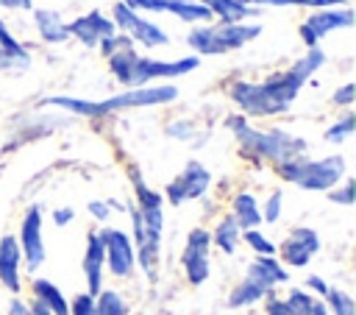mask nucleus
<instances>
[{
  "mask_svg": "<svg viewBox=\"0 0 356 315\" xmlns=\"http://www.w3.org/2000/svg\"><path fill=\"white\" fill-rule=\"evenodd\" d=\"M42 206H28L25 215H22V223H19V237H17V245H19V254L25 259V268L33 273L42 268L47 251H44V234H42Z\"/></svg>",
  "mask_w": 356,
  "mask_h": 315,
  "instance_id": "8",
  "label": "nucleus"
},
{
  "mask_svg": "<svg viewBox=\"0 0 356 315\" xmlns=\"http://www.w3.org/2000/svg\"><path fill=\"white\" fill-rule=\"evenodd\" d=\"M100 243H103V256H106V268L111 270L114 279H128L136 268V254H134V243L122 229L106 226L97 231Z\"/></svg>",
  "mask_w": 356,
  "mask_h": 315,
  "instance_id": "7",
  "label": "nucleus"
},
{
  "mask_svg": "<svg viewBox=\"0 0 356 315\" xmlns=\"http://www.w3.org/2000/svg\"><path fill=\"white\" fill-rule=\"evenodd\" d=\"M8 315H33V312H31V304H25L22 298L14 295V298L8 301Z\"/></svg>",
  "mask_w": 356,
  "mask_h": 315,
  "instance_id": "43",
  "label": "nucleus"
},
{
  "mask_svg": "<svg viewBox=\"0 0 356 315\" xmlns=\"http://www.w3.org/2000/svg\"><path fill=\"white\" fill-rule=\"evenodd\" d=\"M58 106L64 112H72V114H81V117H92V120H100L103 112H100V100H86V98H64V95H53V98H44L42 106Z\"/></svg>",
  "mask_w": 356,
  "mask_h": 315,
  "instance_id": "26",
  "label": "nucleus"
},
{
  "mask_svg": "<svg viewBox=\"0 0 356 315\" xmlns=\"http://www.w3.org/2000/svg\"><path fill=\"white\" fill-rule=\"evenodd\" d=\"M31 312H33V315H53V312H47V309H44L42 304H36V301L31 304Z\"/></svg>",
  "mask_w": 356,
  "mask_h": 315,
  "instance_id": "45",
  "label": "nucleus"
},
{
  "mask_svg": "<svg viewBox=\"0 0 356 315\" xmlns=\"http://www.w3.org/2000/svg\"><path fill=\"white\" fill-rule=\"evenodd\" d=\"M164 134L170 137V139H192V134H195V125L189 123V120H172V123H167V128H164Z\"/></svg>",
  "mask_w": 356,
  "mask_h": 315,
  "instance_id": "36",
  "label": "nucleus"
},
{
  "mask_svg": "<svg viewBox=\"0 0 356 315\" xmlns=\"http://www.w3.org/2000/svg\"><path fill=\"white\" fill-rule=\"evenodd\" d=\"M353 128H356V117H353L350 112H345L339 120H334V123L325 128L323 139H325V142H331V145H342V142H348V139H350Z\"/></svg>",
  "mask_w": 356,
  "mask_h": 315,
  "instance_id": "31",
  "label": "nucleus"
},
{
  "mask_svg": "<svg viewBox=\"0 0 356 315\" xmlns=\"http://www.w3.org/2000/svg\"><path fill=\"white\" fill-rule=\"evenodd\" d=\"M50 217H53L56 226H67V223L75 220V209H72V206H58V209H53Z\"/></svg>",
  "mask_w": 356,
  "mask_h": 315,
  "instance_id": "42",
  "label": "nucleus"
},
{
  "mask_svg": "<svg viewBox=\"0 0 356 315\" xmlns=\"http://www.w3.org/2000/svg\"><path fill=\"white\" fill-rule=\"evenodd\" d=\"M31 290H33V301L42 304L47 312H53V315H70V301H67V295L53 282L33 279L31 282Z\"/></svg>",
  "mask_w": 356,
  "mask_h": 315,
  "instance_id": "23",
  "label": "nucleus"
},
{
  "mask_svg": "<svg viewBox=\"0 0 356 315\" xmlns=\"http://www.w3.org/2000/svg\"><path fill=\"white\" fill-rule=\"evenodd\" d=\"M209 251H211V237L203 226L192 229L186 234V245H184V254H181V265H184V276L192 287H200L206 279H209Z\"/></svg>",
  "mask_w": 356,
  "mask_h": 315,
  "instance_id": "10",
  "label": "nucleus"
},
{
  "mask_svg": "<svg viewBox=\"0 0 356 315\" xmlns=\"http://www.w3.org/2000/svg\"><path fill=\"white\" fill-rule=\"evenodd\" d=\"M350 25H353V11L348 6H342V8H320V11H312V17H306V22L300 25V42L312 50L331 31H342V28H350Z\"/></svg>",
  "mask_w": 356,
  "mask_h": 315,
  "instance_id": "11",
  "label": "nucleus"
},
{
  "mask_svg": "<svg viewBox=\"0 0 356 315\" xmlns=\"http://www.w3.org/2000/svg\"><path fill=\"white\" fill-rule=\"evenodd\" d=\"M95 315H128V304L117 290H100L95 295Z\"/></svg>",
  "mask_w": 356,
  "mask_h": 315,
  "instance_id": "29",
  "label": "nucleus"
},
{
  "mask_svg": "<svg viewBox=\"0 0 356 315\" xmlns=\"http://www.w3.org/2000/svg\"><path fill=\"white\" fill-rule=\"evenodd\" d=\"M120 3H125L136 14L139 11H153V14L167 11V14H175L178 20H184V22H200V25H206L211 20L209 8H203L197 0H120Z\"/></svg>",
  "mask_w": 356,
  "mask_h": 315,
  "instance_id": "14",
  "label": "nucleus"
},
{
  "mask_svg": "<svg viewBox=\"0 0 356 315\" xmlns=\"http://www.w3.org/2000/svg\"><path fill=\"white\" fill-rule=\"evenodd\" d=\"M178 98V89L172 84H161V86H139V89H128L120 95H111L106 100H100V112L103 117L111 112H122V109H142V106H161Z\"/></svg>",
  "mask_w": 356,
  "mask_h": 315,
  "instance_id": "9",
  "label": "nucleus"
},
{
  "mask_svg": "<svg viewBox=\"0 0 356 315\" xmlns=\"http://www.w3.org/2000/svg\"><path fill=\"white\" fill-rule=\"evenodd\" d=\"M103 273H106V256H103V243L97 231L86 234V248H83V279H86V293L97 295L103 290Z\"/></svg>",
  "mask_w": 356,
  "mask_h": 315,
  "instance_id": "16",
  "label": "nucleus"
},
{
  "mask_svg": "<svg viewBox=\"0 0 356 315\" xmlns=\"http://www.w3.org/2000/svg\"><path fill=\"white\" fill-rule=\"evenodd\" d=\"M33 20H36V31H39V36L44 42L58 45V42L70 39V28H67V22L61 20L58 11H53V8H33Z\"/></svg>",
  "mask_w": 356,
  "mask_h": 315,
  "instance_id": "21",
  "label": "nucleus"
},
{
  "mask_svg": "<svg viewBox=\"0 0 356 315\" xmlns=\"http://www.w3.org/2000/svg\"><path fill=\"white\" fill-rule=\"evenodd\" d=\"M353 95H356V86H353V84H342V86L331 95V100H334L337 106H350V103H353Z\"/></svg>",
  "mask_w": 356,
  "mask_h": 315,
  "instance_id": "40",
  "label": "nucleus"
},
{
  "mask_svg": "<svg viewBox=\"0 0 356 315\" xmlns=\"http://www.w3.org/2000/svg\"><path fill=\"white\" fill-rule=\"evenodd\" d=\"M225 125L236 137L242 156H248L253 162H273L278 167V164H284L289 159L303 156L306 148H309V142L303 137H295V134H289L284 128H267V131L264 128H253L245 114H231L225 120Z\"/></svg>",
  "mask_w": 356,
  "mask_h": 315,
  "instance_id": "2",
  "label": "nucleus"
},
{
  "mask_svg": "<svg viewBox=\"0 0 356 315\" xmlns=\"http://www.w3.org/2000/svg\"><path fill=\"white\" fill-rule=\"evenodd\" d=\"M328 201H331V203L350 206V203H353V178H342V184H339V187L328 190Z\"/></svg>",
  "mask_w": 356,
  "mask_h": 315,
  "instance_id": "35",
  "label": "nucleus"
},
{
  "mask_svg": "<svg viewBox=\"0 0 356 315\" xmlns=\"http://www.w3.org/2000/svg\"><path fill=\"white\" fill-rule=\"evenodd\" d=\"M70 315H95V295L78 293V295L70 301Z\"/></svg>",
  "mask_w": 356,
  "mask_h": 315,
  "instance_id": "37",
  "label": "nucleus"
},
{
  "mask_svg": "<svg viewBox=\"0 0 356 315\" xmlns=\"http://www.w3.org/2000/svg\"><path fill=\"white\" fill-rule=\"evenodd\" d=\"M209 237H211V245H217L222 254L231 256V254L236 251L239 240H242V229L236 226V220H234L231 215H222V217L217 220L214 231H209Z\"/></svg>",
  "mask_w": 356,
  "mask_h": 315,
  "instance_id": "25",
  "label": "nucleus"
},
{
  "mask_svg": "<svg viewBox=\"0 0 356 315\" xmlns=\"http://www.w3.org/2000/svg\"><path fill=\"white\" fill-rule=\"evenodd\" d=\"M248 279L259 282L264 290H275L278 284H286L289 282V270L275 259V256H253V262L248 265Z\"/></svg>",
  "mask_w": 356,
  "mask_h": 315,
  "instance_id": "18",
  "label": "nucleus"
},
{
  "mask_svg": "<svg viewBox=\"0 0 356 315\" xmlns=\"http://www.w3.org/2000/svg\"><path fill=\"white\" fill-rule=\"evenodd\" d=\"M317 251H320V234L309 226H295L284 237V243L275 245L281 265H289V268H306Z\"/></svg>",
  "mask_w": 356,
  "mask_h": 315,
  "instance_id": "13",
  "label": "nucleus"
},
{
  "mask_svg": "<svg viewBox=\"0 0 356 315\" xmlns=\"http://www.w3.org/2000/svg\"><path fill=\"white\" fill-rule=\"evenodd\" d=\"M261 33L259 22H234V25H195L186 33V45L200 56H222L231 50L245 47L248 42H253Z\"/></svg>",
  "mask_w": 356,
  "mask_h": 315,
  "instance_id": "4",
  "label": "nucleus"
},
{
  "mask_svg": "<svg viewBox=\"0 0 356 315\" xmlns=\"http://www.w3.org/2000/svg\"><path fill=\"white\" fill-rule=\"evenodd\" d=\"M325 64V53L320 47H312L309 53H303L289 70L273 72L267 81L253 84V81H234L228 86V98L242 109L245 117H273V114H284L300 86Z\"/></svg>",
  "mask_w": 356,
  "mask_h": 315,
  "instance_id": "1",
  "label": "nucleus"
},
{
  "mask_svg": "<svg viewBox=\"0 0 356 315\" xmlns=\"http://www.w3.org/2000/svg\"><path fill=\"white\" fill-rule=\"evenodd\" d=\"M242 6H253V8H284V6H303V8H334V6H348V0H239Z\"/></svg>",
  "mask_w": 356,
  "mask_h": 315,
  "instance_id": "28",
  "label": "nucleus"
},
{
  "mask_svg": "<svg viewBox=\"0 0 356 315\" xmlns=\"http://www.w3.org/2000/svg\"><path fill=\"white\" fill-rule=\"evenodd\" d=\"M323 307L328 309V315H356V301L350 293L339 290V287H328Z\"/></svg>",
  "mask_w": 356,
  "mask_h": 315,
  "instance_id": "30",
  "label": "nucleus"
},
{
  "mask_svg": "<svg viewBox=\"0 0 356 315\" xmlns=\"http://www.w3.org/2000/svg\"><path fill=\"white\" fill-rule=\"evenodd\" d=\"M259 209H261V223H267V226L278 223L281 220V209H284V192L281 190H273Z\"/></svg>",
  "mask_w": 356,
  "mask_h": 315,
  "instance_id": "34",
  "label": "nucleus"
},
{
  "mask_svg": "<svg viewBox=\"0 0 356 315\" xmlns=\"http://www.w3.org/2000/svg\"><path fill=\"white\" fill-rule=\"evenodd\" d=\"M111 22H114V28L117 31H122L131 42H139V45H145V47H164L167 42H170V36L164 33V28H159L156 22H150V20H145L142 14H136V11H131L125 3H114V8H111Z\"/></svg>",
  "mask_w": 356,
  "mask_h": 315,
  "instance_id": "5",
  "label": "nucleus"
},
{
  "mask_svg": "<svg viewBox=\"0 0 356 315\" xmlns=\"http://www.w3.org/2000/svg\"><path fill=\"white\" fill-rule=\"evenodd\" d=\"M264 312H267V315H289V304H286L284 295L267 293V295H264Z\"/></svg>",
  "mask_w": 356,
  "mask_h": 315,
  "instance_id": "38",
  "label": "nucleus"
},
{
  "mask_svg": "<svg viewBox=\"0 0 356 315\" xmlns=\"http://www.w3.org/2000/svg\"><path fill=\"white\" fill-rule=\"evenodd\" d=\"M328 282L323 279V276H317V273H312V276H306V293H312V295H320V298H325V293H328Z\"/></svg>",
  "mask_w": 356,
  "mask_h": 315,
  "instance_id": "39",
  "label": "nucleus"
},
{
  "mask_svg": "<svg viewBox=\"0 0 356 315\" xmlns=\"http://www.w3.org/2000/svg\"><path fill=\"white\" fill-rule=\"evenodd\" d=\"M31 67V53L11 36V31L6 28V22L0 20V70H28Z\"/></svg>",
  "mask_w": 356,
  "mask_h": 315,
  "instance_id": "19",
  "label": "nucleus"
},
{
  "mask_svg": "<svg viewBox=\"0 0 356 315\" xmlns=\"http://www.w3.org/2000/svg\"><path fill=\"white\" fill-rule=\"evenodd\" d=\"M19 265H22V254H19L17 237L14 234H3L0 237V284L14 295L22 290Z\"/></svg>",
  "mask_w": 356,
  "mask_h": 315,
  "instance_id": "17",
  "label": "nucleus"
},
{
  "mask_svg": "<svg viewBox=\"0 0 356 315\" xmlns=\"http://www.w3.org/2000/svg\"><path fill=\"white\" fill-rule=\"evenodd\" d=\"M312 315H328V309L323 307V301H317V304H314V312H312Z\"/></svg>",
  "mask_w": 356,
  "mask_h": 315,
  "instance_id": "46",
  "label": "nucleus"
},
{
  "mask_svg": "<svg viewBox=\"0 0 356 315\" xmlns=\"http://www.w3.org/2000/svg\"><path fill=\"white\" fill-rule=\"evenodd\" d=\"M270 290H264L259 282H253V279H239L234 287H231V293H228V307L231 309H245V307H253V304H259V301H264V295H267Z\"/></svg>",
  "mask_w": 356,
  "mask_h": 315,
  "instance_id": "24",
  "label": "nucleus"
},
{
  "mask_svg": "<svg viewBox=\"0 0 356 315\" xmlns=\"http://www.w3.org/2000/svg\"><path fill=\"white\" fill-rule=\"evenodd\" d=\"M209 187H211V173L206 170V164H200L197 159H192V162H186L184 170L164 187V195H161V198H167L172 206H181V203H186V201L203 198V195L209 192Z\"/></svg>",
  "mask_w": 356,
  "mask_h": 315,
  "instance_id": "6",
  "label": "nucleus"
},
{
  "mask_svg": "<svg viewBox=\"0 0 356 315\" xmlns=\"http://www.w3.org/2000/svg\"><path fill=\"white\" fill-rule=\"evenodd\" d=\"M0 8H11V11H33V0H0Z\"/></svg>",
  "mask_w": 356,
  "mask_h": 315,
  "instance_id": "44",
  "label": "nucleus"
},
{
  "mask_svg": "<svg viewBox=\"0 0 356 315\" xmlns=\"http://www.w3.org/2000/svg\"><path fill=\"white\" fill-rule=\"evenodd\" d=\"M203 8H209L211 17H217L222 25H234V22H245L248 17H256L259 8L253 6H242L239 0H197Z\"/></svg>",
  "mask_w": 356,
  "mask_h": 315,
  "instance_id": "20",
  "label": "nucleus"
},
{
  "mask_svg": "<svg viewBox=\"0 0 356 315\" xmlns=\"http://www.w3.org/2000/svg\"><path fill=\"white\" fill-rule=\"evenodd\" d=\"M242 240L250 245V251H253L256 256H275V243H273L264 231L248 229V231H242Z\"/></svg>",
  "mask_w": 356,
  "mask_h": 315,
  "instance_id": "33",
  "label": "nucleus"
},
{
  "mask_svg": "<svg viewBox=\"0 0 356 315\" xmlns=\"http://www.w3.org/2000/svg\"><path fill=\"white\" fill-rule=\"evenodd\" d=\"M284 298L289 304V315H312L314 312V304H317V298L312 293L300 290V287H292Z\"/></svg>",
  "mask_w": 356,
  "mask_h": 315,
  "instance_id": "32",
  "label": "nucleus"
},
{
  "mask_svg": "<svg viewBox=\"0 0 356 315\" xmlns=\"http://www.w3.org/2000/svg\"><path fill=\"white\" fill-rule=\"evenodd\" d=\"M200 64L197 56H184L178 61H161V59H150V56H139L134 64V75H131V89L147 86V81L153 78H178L192 72Z\"/></svg>",
  "mask_w": 356,
  "mask_h": 315,
  "instance_id": "12",
  "label": "nucleus"
},
{
  "mask_svg": "<svg viewBox=\"0 0 356 315\" xmlns=\"http://www.w3.org/2000/svg\"><path fill=\"white\" fill-rule=\"evenodd\" d=\"M86 209H89V215H92L95 220H100V223L108 220V215H111V206H108L106 201H89Z\"/></svg>",
  "mask_w": 356,
  "mask_h": 315,
  "instance_id": "41",
  "label": "nucleus"
},
{
  "mask_svg": "<svg viewBox=\"0 0 356 315\" xmlns=\"http://www.w3.org/2000/svg\"><path fill=\"white\" fill-rule=\"evenodd\" d=\"M139 53L134 50V45L128 47H120L108 56V67H111V75L122 84V86H131V75H134V64H136Z\"/></svg>",
  "mask_w": 356,
  "mask_h": 315,
  "instance_id": "27",
  "label": "nucleus"
},
{
  "mask_svg": "<svg viewBox=\"0 0 356 315\" xmlns=\"http://www.w3.org/2000/svg\"><path fill=\"white\" fill-rule=\"evenodd\" d=\"M231 217L236 220V226L242 231L248 229H259L261 226V209H259V201L253 192H236L234 201H231Z\"/></svg>",
  "mask_w": 356,
  "mask_h": 315,
  "instance_id": "22",
  "label": "nucleus"
},
{
  "mask_svg": "<svg viewBox=\"0 0 356 315\" xmlns=\"http://www.w3.org/2000/svg\"><path fill=\"white\" fill-rule=\"evenodd\" d=\"M278 176L300 190L309 192H328L334 190L342 178H345V156L334 153V156H323V159H289L284 164H278Z\"/></svg>",
  "mask_w": 356,
  "mask_h": 315,
  "instance_id": "3",
  "label": "nucleus"
},
{
  "mask_svg": "<svg viewBox=\"0 0 356 315\" xmlns=\"http://www.w3.org/2000/svg\"><path fill=\"white\" fill-rule=\"evenodd\" d=\"M67 28H70V36H75L83 47H97L103 39H108V36L117 33L114 22L103 11H97V8H92L89 14L75 17L72 22H67Z\"/></svg>",
  "mask_w": 356,
  "mask_h": 315,
  "instance_id": "15",
  "label": "nucleus"
}]
</instances>
